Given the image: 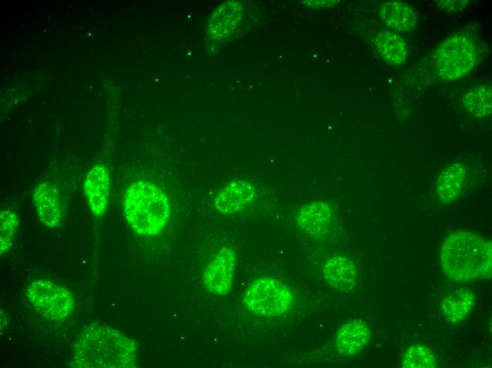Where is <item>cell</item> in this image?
Segmentation results:
<instances>
[{"label":"cell","instance_id":"277c9868","mask_svg":"<svg viewBox=\"0 0 492 368\" xmlns=\"http://www.w3.org/2000/svg\"><path fill=\"white\" fill-rule=\"evenodd\" d=\"M478 57L474 38L464 33L455 34L445 40L435 52L438 74L445 81L459 79L476 66Z\"/></svg>","mask_w":492,"mask_h":368},{"label":"cell","instance_id":"9c48e42d","mask_svg":"<svg viewBox=\"0 0 492 368\" xmlns=\"http://www.w3.org/2000/svg\"><path fill=\"white\" fill-rule=\"evenodd\" d=\"M83 191L92 212L98 217L105 212L110 192V180L107 168L95 165L87 174Z\"/></svg>","mask_w":492,"mask_h":368},{"label":"cell","instance_id":"ac0fdd59","mask_svg":"<svg viewBox=\"0 0 492 368\" xmlns=\"http://www.w3.org/2000/svg\"><path fill=\"white\" fill-rule=\"evenodd\" d=\"M374 43L380 55L390 64L400 65L405 62L408 46L397 33L387 30L380 32Z\"/></svg>","mask_w":492,"mask_h":368},{"label":"cell","instance_id":"ffe728a7","mask_svg":"<svg viewBox=\"0 0 492 368\" xmlns=\"http://www.w3.org/2000/svg\"><path fill=\"white\" fill-rule=\"evenodd\" d=\"M435 365L436 359L433 352L423 345L410 347L402 360V367L406 368H433Z\"/></svg>","mask_w":492,"mask_h":368},{"label":"cell","instance_id":"30bf717a","mask_svg":"<svg viewBox=\"0 0 492 368\" xmlns=\"http://www.w3.org/2000/svg\"><path fill=\"white\" fill-rule=\"evenodd\" d=\"M334 218V211L327 203L313 202L305 205L299 211L297 222L308 234L321 237L329 231Z\"/></svg>","mask_w":492,"mask_h":368},{"label":"cell","instance_id":"2e32d148","mask_svg":"<svg viewBox=\"0 0 492 368\" xmlns=\"http://www.w3.org/2000/svg\"><path fill=\"white\" fill-rule=\"evenodd\" d=\"M242 13L241 5L233 1L222 4L213 13L209 23L212 35L216 39L228 36L238 25Z\"/></svg>","mask_w":492,"mask_h":368},{"label":"cell","instance_id":"6da1fadb","mask_svg":"<svg viewBox=\"0 0 492 368\" xmlns=\"http://www.w3.org/2000/svg\"><path fill=\"white\" fill-rule=\"evenodd\" d=\"M136 342L119 330L92 324L82 330L74 345L70 366L78 368H134Z\"/></svg>","mask_w":492,"mask_h":368},{"label":"cell","instance_id":"d6986e66","mask_svg":"<svg viewBox=\"0 0 492 368\" xmlns=\"http://www.w3.org/2000/svg\"><path fill=\"white\" fill-rule=\"evenodd\" d=\"M462 104L464 108L475 117L490 115L492 109L491 86L482 85L467 91L463 96Z\"/></svg>","mask_w":492,"mask_h":368},{"label":"cell","instance_id":"5b68a950","mask_svg":"<svg viewBox=\"0 0 492 368\" xmlns=\"http://www.w3.org/2000/svg\"><path fill=\"white\" fill-rule=\"evenodd\" d=\"M243 301L256 315L263 317L281 316L291 309L294 296L280 281L269 277H260L246 289Z\"/></svg>","mask_w":492,"mask_h":368},{"label":"cell","instance_id":"ba28073f","mask_svg":"<svg viewBox=\"0 0 492 368\" xmlns=\"http://www.w3.org/2000/svg\"><path fill=\"white\" fill-rule=\"evenodd\" d=\"M33 200L40 222L54 229L62 226L64 212L58 189L48 182L38 184L33 190Z\"/></svg>","mask_w":492,"mask_h":368},{"label":"cell","instance_id":"44dd1931","mask_svg":"<svg viewBox=\"0 0 492 368\" xmlns=\"http://www.w3.org/2000/svg\"><path fill=\"white\" fill-rule=\"evenodd\" d=\"M19 218L10 210H2L0 214V253L8 251L13 246L18 226Z\"/></svg>","mask_w":492,"mask_h":368},{"label":"cell","instance_id":"7c38bea8","mask_svg":"<svg viewBox=\"0 0 492 368\" xmlns=\"http://www.w3.org/2000/svg\"><path fill=\"white\" fill-rule=\"evenodd\" d=\"M371 331L369 326L361 319H353L344 323L338 330L336 345L344 356L359 352L368 344Z\"/></svg>","mask_w":492,"mask_h":368},{"label":"cell","instance_id":"7402d4cb","mask_svg":"<svg viewBox=\"0 0 492 368\" xmlns=\"http://www.w3.org/2000/svg\"><path fill=\"white\" fill-rule=\"evenodd\" d=\"M435 2L441 9L449 13H455L464 10L469 1L466 0H442Z\"/></svg>","mask_w":492,"mask_h":368},{"label":"cell","instance_id":"8992f818","mask_svg":"<svg viewBox=\"0 0 492 368\" xmlns=\"http://www.w3.org/2000/svg\"><path fill=\"white\" fill-rule=\"evenodd\" d=\"M25 294L34 309L48 321L66 318L75 307L71 292L49 280L33 281L27 287Z\"/></svg>","mask_w":492,"mask_h":368},{"label":"cell","instance_id":"e0dca14e","mask_svg":"<svg viewBox=\"0 0 492 368\" xmlns=\"http://www.w3.org/2000/svg\"><path fill=\"white\" fill-rule=\"evenodd\" d=\"M475 304V296L468 288L457 289L443 300L441 309L445 318L451 323L462 321L470 313Z\"/></svg>","mask_w":492,"mask_h":368},{"label":"cell","instance_id":"9a60e30c","mask_svg":"<svg viewBox=\"0 0 492 368\" xmlns=\"http://www.w3.org/2000/svg\"><path fill=\"white\" fill-rule=\"evenodd\" d=\"M323 273L327 282L339 291L348 292L356 283V266L344 256L336 255L329 258L324 266Z\"/></svg>","mask_w":492,"mask_h":368},{"label":"cell","instance_id":"8fae6325","mask_svg":"<svg viewBox=\"0 0 492 368\" xmlns=\"http://www.w3.org/2000/svg\"><path fill=\"white\" fill-rule=\"evenodd\" d=\"M254 195V188L250 181L233 180L216 195L215 206L223 214H232L243 209L252 202Z\"/></svg>","mask_w":492,"mask_h":368},{"label":"cell","instance_id":"5bb4252c","mask_svg":"<svg viewBox=\"0 0 492 368\" xmlns=\"http://www.w3.org/2000/svg\"><path fill=\"white\" fill-rule=\"evenodd\" d=\"M467 178V170L463 163H453L445 168L435 183V193L443 203L455 202L462 193Z\"/></svg>","mask_w":492,"mask_h":368},{"label":"cell","instance_id":"7a4b0ae2","mask_svg":"<svg viewBox=\"0 0 492 368\" xmlns=\"http://www.w3.org/2000/svg\"><path fill=\"white\" fill-rule=\"evenodd\" d=\"M440 261L445 275L455 282L489 279L492 275L491 242L472 231H455L444 240Z\"/></svg>","mask_w":492,"mask_h":368},{"label":"cell","instance_id":"4fadbf2b","mask_svg":"<svg viewBox=\"0 0 492 368\" xmlns=\"http://www.w3.org/2000/svg\"><path fill=\"white\" fill-rule=\"evenodd\" d=\"M382 21L391 29L399 33H410L418 25L416 10L409 4L401 1H388L379 9Z\"/></svg>","mask_w":492,"mask_h":368},{"label":"cell","instance_id":"3957f363","mask_svg":"<svg viewBox=\"0 0 492 368\" xmlns=\"http://www.w3.org/2000/svg\"><path fill=\"white\" fill-rule=\"evenodd\" d=\"M123 206L128 224L142 235L158 234L170 217V207L166 194L148 180H136L126 188Z\"/></svg>","mask_w":492,"mask_h":368},{"label":"cell","instance_id":"52a82bcc","mask_svg":"<svg viewBox=\"0 0 492 368\" xmlns=\"http://www.w3.org/2000/svg\"><path fill=\"white\" fill-rule=\"evenodd\" d=\"M236 264L235 251L230 247L223 248L204 270V287L216 295H227L233 285Z\"/></svg>","mask_w":492,"mask_h":368}]
</instances>
